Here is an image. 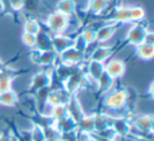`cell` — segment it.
Returning <instances> with one entry per match:
<instances>
[{"label": "cell", "instance_id": "8d00e7d4", "mask_svg": "<svg viewBox=\"0 0 154 141\" xmlns=\"http://www.w3.org/2000/svg\"><path fill=\"white\" fill-rule=\"evenodd\" d=\"M9 3L13 11H19L26 5V0H9Z\"/></svg>", "mask_w": 154, "mask_h": 141}, {"label": "cell", "instance_id": "836d02e7", "mask_svg": "<svg viewBox=\"0 0 154 141\" xmlns=\"http://www.w3.org/2000/svg\"><path fill=\"white\" fill-rule=\"evenodd\" d=\"M73 46H74L77 51H79L85 54L87 51V49H88L89 44L84 39V37L82 36V34H80V35H78L76 38H74V44H73Z\"/></svg>", "mask_w": 154, "mask_h": 141}, {"label": "cell", "instance_id": "ba28073f", "mask_svg": "<svg viewBox=\"0 0 154 141\" xmlns=\"http://www.w3.org/2000/svg\"><path fill=\"white\" fill-rule=\"evenodd\" d=\"M148 28L140 23H134L127 33V41L129 44L137 46L143 42V38Z\"/></svg>", "mask_w": 154, "mask_h": 141}, {"label": "cell", "instance_id": "60d3db41", "mask_svg": "<svg viewBox=\"0 0 154 141\" xmlns=\"http://www.w3.org/2000/svg\"><path fill=\"white\" fill-rule=\"evenodd\" d=\"M153 86H154V83L152 82L149 86V94H150V97H151V98H153Z\"/></svg>", "mask_w": 154, "mask_h": 141}, {"label": "cell", "instance_id": "4dcf8cb0", "mask_svg": "<svg viewBox=\"0 0 154 141\" xmlns=\"http://www.w3.org/2000/svg\"><path fill=\"white\" fill-rule=\"evenodd\" d=\"M30 139L31 141H45L47 137H45V128H41L40 125L34 124L30 132Z\"/></svg>", "mask_w": 154, "mask_h": 141}, {"label": "cell", "instance_id": "83f0119b", "mask_svg": "<svg viewBox=\"0 0 154 141\" xmlns=\"http://www.w3.org/2000/svg\"><path fill=\"white\" fill-rule=\"evenodd\" d=\"M109 0H89V11L91 13L98 15L101 12H103L106 10V8L108 7Z\"/></svg>", "mask_w": 154, "mask_h": 141}, {"label": "cell", "instance_id": "ab89813d", "mask_svg": "<svg viewBox=\"0 0 154 141\" xmlns=\"http://www.w3.org/2000/svg\"><path fill=\"white\" fill-rule=\"evenodd\" d=\"M0 141H13V139L9 133H2L0 134Z\"/></svg>", "mask_w": 154, "mask_h": 141}, {"label": "cell", "instance_id": "7a4b0ae2", "mask_svg": "<svg viewBox=\"0 0 154 141\" xmlns=\"http://www.w3.org/2000/svg\"><path fill=\"white\" fill-rule=\"evenodd\" d=\"M126 101H127L126 90H125V88H119L110 91L109 94L106 95L103 103H105L106 106L113 110V111H122L125 114H127L126 107H125Z\"/></svg>", "mask_w": 154, "mask_h": 141}, {"label": "cell", "instance_id": "2e32d148", "mask_svg": "<svg viewBox=\"0 0 154 141\" xmlns=\"http://www.w3.org/2000/svg\"><path fill=\"white\" fill-rule=\"evenodd\" d=\"M127 93V101H126V111L127 114H132L134 112L135 107L137 105V102H138V92L135 90L133 86H126L125 88Z\"/></svg>", "mask_w": 154, "mask_h": 141}, {"label": "cell", "instance_id": "d590c367", "mask_svg": "<svg viewBox=\"0 0 154 141\" xmlns=\"http://www.w3.org/2000/svg\"><path fill=\"white\" fill-rule=\"evenodd\" d=\"M77 135H78V130H75L72 132L68 133H61L59 135V140L60 141H77Z\"/></svg>", "mask_w": 154, "mask_h": 141}, {"label": "cell", "instance_id": "e0dca14e", "mask_svg": "<svg viewBox=\"0 0 154 141\" xmlns=\"http://www.w3.org/2000/svg\"><path fill=\"white\" fill-rule=\"evenodd\" d=\"M54 126L59 132V134H61V133H68L77 130V122L70 115H68L66 117L62 118L58 121H55Z\"/></svg>", "mask_w": 154, "mask_h": 141}, {"label": "cell", "instance_id": "ffe728a7", "mask_svg": "<svg viewBox=\"0 0 154 141\" xmlns=\"http://www.w3.org/2000/svg\"><path fill=\"white\" fill-rule=\"evenodd\" d=\"M77 130L79 132L87 133V134H91V133L95 132V118L94 114L91 115H85L79 122L77 123Z\"/></svg>", "mask_w": 154, "mask_h": 141}, {"label": "cell", "instance_id": "4fadbf2b", "mask_svg": "<svg viewBox=\"0 0 154 141\" xmlns=\"http://www.w3.org/2000/svg\"><path fill=\"white\" fill-rule=\"evenodd\" d=\"M66 109H68L69 115H70L77 123H78L79 120L86 115V114L84 113V111H82V105H80V102H79V100H78V98H77L76 95H72V96H71L70 101H69V103L66 104Z\"/></svg>", "mask_w": 154, "mask_h": 141}, {"label": "cell", "instance_id": "d4e9b609", "mask_svg": "<svg viewBox=\"0 0 154 141\" xmlns=\"http://www.w3.org/2000/svg\"><path fill=\"white\" fill-rule=\"evenodd\" d=\"M56 11L60 12L63 15L70 16L74 15L76 11V2L74 0H59L57 3V10Z\"/></svg>", "mask_w": 154, "mask_h": 141}, {"label": "cell", "instance_id": "cb8c5ba5", "mask_svg": "<svg viewBox=\"0 0 154 141\" xmlns=\"http://www.w3.org/2000/svg\"><path fill=\"white\" fill-rule=\"evenodd\" d=\"M96 82H97V88H98L99 93L106 94V93L110 92V91L112 90L114 79L110 75H108L106 72H103L100 75V77L96 80Z\"/></svg>", "mask_w": 154, "mask_h": 141}, {"label": "cell", "instance_id": "8992f818", "mask_svg": "<svg viewBox=\"0 0 154 141\" xmlns=\"http://www.w3.org/2000/svg\"><path fill=\"white\" fill-rule=\"evenodd\" d=\"M52 83H53L52 74L47 72V70H42V72L35 74L32 77V80H31L30 83V91H32L35 94L37 91L41 90V88H51Z\"/></svg>", "mask_w": 154, "mask_h": 141}, {"label": "cell", "instance_id": "f35d334b", "mask_svg": "<svg viewBox=\"0 0 154 141\" xmlns=\"http://www.w3.org/2000/svg\"><path fill=\"white\" fill-rule=\"evenodd\" d=\"M143 42L149 43V44H154V33L148 30L145 35V38H143Z\"/></svg>", "mask_w": 154, "mask_h": 141}, {"label": "cell", "instance_id": "e575fe53", "mask_svg": "<svg viewBox=\"0 0 154 141\" xmlns=\"http://www.w3.org/2000/svg\"><path fill=\"white\" fill-rule=\"evenodd\" d=\"M21 40L23 42L24 45L29 47H35V44H36V35L33 34H29V33H24L21 36Z\"/></svg>", "mask_w": 154, "mask_h": 141}, {"label": "cell", "instance_id": "f1b7e54d", "mask_svg": "<svg viewBox=\"0 0 154 141\" xmlns=\"http://www.w3.org/2000/svg\"><path fill=\"white\" fill-rule=\"evenodd\" d=\"M129 11H130V20L131 22H135V23H138V22L143 21L146 17V12L139 5H132V7H129Z\"/></svg>", "mask_w": 154, "mask_h": 141}, {"label": "cell", "instance_id": "603a6c76", "mask_svg": "<svg viewBox=\"0 0 154 141\" xmlns=\"http://www.w3.org/2000/svg\"><path fill=\"white\" fill-rule=\"evenodd\" d=\"M136 56L141 60L149 61L154 57V44L149 43H140L136 46Z\"/></svg>", "mask_w": 154, "mask_h": 141}, {"label": "cell", "instance_id": "5bb4252c", "mask_svg": "<svg viewBox=\"0 0 154 141\" xmlns=\"http://www.w3.org/2000/svg\"><path fill=\"white\" fill-rule=\"evenodd\" d=\"M78 68H79L78 64H77V65H70V64H66V63L60 62V64H58L55 68L56 79L63 84V82L66 81Z\"/></svg>", "mask_w": 154, "mask_h": 141}, {"label": "cell", "instance_id": "9a60e30c", "mask_svg": "<svg viewBox=\"0 0 154 141\" xmlns=\"http://www.w3.org/2000/svg\"><path fill=\"white\" fill-rule=\"evenodd\" d=\"M103 72H105V64H103V62L89 59L86 66V73L90 79L96 81Z\"/></svg>", "mask_w": 154, "mask_h": 141}, {"label": "cell", "instance_id": "9c48e42d", "mask_svg": "<svg viewBox=\"0 0 154 141\" xmlns=\"http://www.w3.org/2000/svg\"><path fill=\"white\" fill-rule=\"evenodd\" d=\"M73 44H74V38H70L63 34L52 35V49L57 55L61 54L69 47L73 46Z\"/></svg>", "mask_w": 154, "mask_h": 141}, {"label": "cell", "instance_id": "7c38bea8", "mask_svg": "<svg viewBox=\"0 0 154 141\" xmlns=\"http://www.w3.org/2000/svg\"><path fill=\"white\" fill-rule=\"evenodd\" d=\"M105 72L113 79H118L126 73V63L119 59L111 60L109 63L105 65Z\"/></svg>", "mask_w": 154, "mask_h": 141}, {"label": "cell", "instance_id": "4316f807", "mask_svg": "<svg viewBox=\"0 0 154 141\" xmlns=\"http://www.w3.org/2000/svg\"><path fill=\"white\" fill-rule=\"evenodd\" d=\"M18 96L13 90L0 93V104L5 106H15L18 103Z\"/></svg>", "mask_w": 154, "mask_h": 141}, {"label": "cell", "instance_id": "6da1fadb", "mask_svg": "<svg viewBox=\"0 0 154 141\" xmlns=\"http://www.w3.org/2000/svg\"><path fill=\"white\" fill-rule=\"evenodd\" d=\"M127 118H129V120H130L132 128H134L137 130V133H131V134L143 135V136H153L154 117L152 114L129 116Z\"/></svg>", "mask_w": 154, "mask_h": 141}, {"label": "cell", "instance_id": "1f68e13d", "mask_svg": "<svg viewBox=\"0 0 154 141\" xmlns=\"http://www.w3.org/2000/svg\"><path fill=\"white\" fill-rule=\"evenodd\" d=\"M23 30H24V33L37 35L41 28H40V26H39L38 21H37L36 19H28L24 22Z\"/></svg>", "mask_w": 154, "mask_h": 141}, {"label": "cell", "instance_id": "7bdbcfd3", "mask_svg": "<svg viewBox=\"0 0 154 141\" xmlns=\"http://www.w3.org/2000/svg\"><path fill=\"white\" fill-rule=\"evenodd\" d=\"M3 68H5V65H3V62L1 61V60H0V70H2Z\"/></svg>", "mask_w": 154, "mask_h": 141}, {"label": "cell", "instance_id": "d6a6232c", "mask_svg": "<svg viewBox=\"0 0 154 141\" xmlns=\"http://www.w3.org/2000/svg\"><path fill=\"white\" fill-rule=\"evenodd\" d=\"M82 36L84 37V39L87 41L88 44L95 42L96 41V28H87L84 30V32L82 33Z\"/></svg>", "mask_w": 154, "mask_h": 141}, {"label": "cell", "instance_id": "44dd1931", "mask_svg": "<svg viewBox=\"0 0 154 141\" xmlns=\"http://www.w3.org/2000/svg\"><path fill=\"white\" fill-rule=\"evenodd\" d=\"M95 118V132H100L108 128H111L112 123L114 121V117L107 115L103 113H96L94 114Z\"/></svg>", "mask_w": 154, "mask_h": 141}, {"label": "cell", "instance_id": "8fae6325", "mask_svg": "<svg viewBox=\"0 0 154 141\" xmlns=\"http://www.w3.org/2000/svg\"><path fill=\"white\" fill-rule=\"evenodd\" d=\"M18 76V72L12 68H3L0 70V93L12 90V82Z\"/></svg>", "mask_w": 154, "mask_h": 141}, {"label": "cell", "instance_id": "484cf974", "mask_svg": "<svg viewBox=\"0 0 154 141\" xmlns=\"http://www.w3.org/2000/svg\"><path fill=\"white\" fill-rule=\"evenodd\" d=\"M110 19L120 23H127L131 22L130 20V11L129 7H120L114 11V14L110 17Z\"/></svg>", "mask_w": 154, "mask_h": 141}, {"label": "cell", "instance_id": "f546056e", "mask_svg": "<svg viewBox=\"0 0 154 141\" xmlns=\"http://www.w3.org/2000/svg\"><path fill=\"white\" fill-rule=\"evenodd\" d=\"M48 115L53 118L55 121H58V120L66 117L69 115L66 105H55V106L50 107V113Z\"/></svg>", "mask_w": 154, "mask_h": 141}, {"label": "cell", "instance_id": "277c9868", "mask_svg": "<svg viewBox=\"0 0 154 141\" xmlns=\"http://www.w3.org/2000/svg\"><path fill=\"white\" fill-rule=\"evenodd\" d=\"M56 57H57V54L53 50H50V51H39L37 49H34L31 52L30 55V59L33 63L43 66L53 65L54 62L56 61Z\"/></svg>", "mask_w": 154, "mask_h": 141}, {"label": "cell", "instance_id": "3957f363", "mask_svg": "<svg viewBox=\"0 0 154 141\" xmlns=\"http://www.w3.org/2000/svg\"><path fill=\"white\" fill-rule=\"evenodd\" d=\"M70 24L69 17L60 12L55 11L49 15L47 19V26L54 35L55 34H63L64 31L68 28Z\"/></svg>", "mask_w": 154, "mask_h": 141}, {"label": "cell", "instance_id": "74e56055", "mask_svg": "<svg viewBox=\"0 0 154 141\" xmlns=\"http://www.w3.org/2000/svg\"><path fill=\"white\" fill-rule=\"evenodd\" d=\"M90 137H91V140H92V141H116V140H112V139L105 138V137H103V136H100L99 134H97L96 132L91 133Z\"/></svg>", "mask_w": 154, "mask_h": 141}, {"label": "cell", "instance_id": "5b68a950", "mask_svg": "<svg viewBox=\"0 0 154 141\" xmlns=\"http://www.w3.org/2000/svg\"><path fill=\"white\" fill-rule=\"evenodd\" d=\"M72 95H70L66 91V88H53L50 91L47 98V105L50 107L55 106V105H66L70 101Z\"/></svg>", "mask_w": 154, "mask_h": 141}, {"label": "cell", "instance_id": "d6986e66", "mask_svg": "<svg viewBox=\"0 0 154 141\" xmlns=\"http://www.w3.org/2000/svg\"><path fill=\"white\" fill-rule=\"evenodd\" d=\"M35 47L39 51H50L52 49V35L49 33L39 31V33L36 35V44Z\"/></svg>", "mask_w": 154, "mask_h": 141}, {"label": "cell", "instance_id": "30bf717a", "mask_svg": "<svg viewBox=\"0 0 154 141\" xmlns=\"http://www.w3.org/2000/svg\"><path fill=\"white\" fill-rule=\"evenodd\" d=\"M112 128L114 130L115 134L117 137H122V138H126V137L130 136L131 132H132V125L127 117H117L114 118V121L112 123Z\"/></svg>", "mask_w": 154, "mask_h": 141}, {"label": "cell", "instance_id": "52a82bcc", "mask_svg": "<svg viewBox=\"0 0 154 141\" xmlns=\"http://www.w3.org/2000/svg\"><path fill=\"white\" fill-rule=\"evenodd\" d=\"M59 58L60 62H62V63L70 64V65H77V64H80L85 61L86 55L82 52L77 51L74 46H71L62 52L61 54H59Z\"/></svg>", "mask_w": 154, "mask_h": 141}, {"label": "cell", "instance_id": "b9f144b4", "mask_svg": "<svg viewBox=\"0 0 154 141\" xmlns=\"http://www.w3.org/2000/svg\"><path fill=\"white\" fill-rule=\"evenodd\" d=\"M45 141H60L59 138H47Z\"/></svg>", "mask_w": 154, "mask_h": 141}, {"label": "cell", "instance_id": "ac0fdd59", "mask_svg": "<svg viewBox=\"0 0 154 141\" xmlns=\"http://www.w3.org/2000/svg\"><path fill=\"white\" fill-rule=\"evenodd\" d=\"M116 32L115 24H106V26H100L96 30V41L99 43H103L111 39L113 35Z\"/></svg>", "mask_w": 154, "mask_h": 141}, {"label": "cell", "instance_id": "7402d4cb", "mask_svg": "<svg viewBox=\"0 0 154 141\" xmlns=\"http://www.w3.org/2000/svg\"><path fill=\"white\" fill-rule=\"evenodd\" d=\"M113 53L112 46L107 45H99L93 51V53L90 56V60H96L99 62H105Z\"/></svg>", "mask_w": 154, "mask_h": 141}]
</instances>
